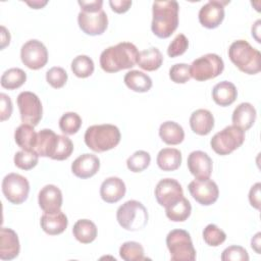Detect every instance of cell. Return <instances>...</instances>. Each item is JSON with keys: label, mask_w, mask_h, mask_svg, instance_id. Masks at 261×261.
Returning <instances> with one entry per match:
<instances>
[{"label": "cell", "mask_w": 261, "mask_h": 261, "mask_svg": "<svg viewBox=\"0 0 261 261\" xmlns=\"http://www.w3.org/2000/svg\"><path fill=\"white\" fill-rule=\"evenodd\" d=\"M169 77L175 84H185L191 79L190 65L186 63H176L169 69Z\"/></svg>", "instance_id": "cell-42"}, {"label": "cell", "mask_w": 261, "mask_h": 261, "mask_svg": "<svg viewBox=\"0 0 261 261\" xmlns=\"http://www.w3.org/2000/svg\"><path fill=\"white\" fill-rule=\"evenodd\" d=\"M72 151H73V144H72L71 140L66 136L59 135L55 153L51 159L59 160V161L65 160L71 155Z\"/></svg>", "instance_id": "cell-40"}, {"label": "cell", "mask_w": 261, "mask_h": 261, "mask_svg": "<svg viewBox=\"0 0 261 261\" xmlns=\"http://www.w3.org/2000/svg\"><path fill=\"white\" fill-rule=\"evenodd\" d=\"M256 114V109L251 103H241L234 108L232 112V125L238 126L244 132L248 130L254 124Z\"/></svg>", "instance_id": "cell-23"}, {"label": "cell", "mask_w": 261, "mask_h": 261, "mask_svg": "<svg viewBox=\"0 0 261 261\" xmlns=\"http://www.w3.org/2000/svg\"><path fill=\"white\" fill-rule=\"evenodd\" d=\"M116 219L119 225L126 230H141L148 223V211L141 202L129 200L118 207Z\"/></svg>", "instance_id": "cell-5"}, {"label": "cell", "mask_w": 261, "mask_h": 261, "mask_svg": "<svg viewBox=\"0 0 261 261\" xmlns=\"http://www.w3.org/2000/svg\"><path fill=\"white\" fill-rule=\"evenodd\" d=\"M244 141L245 132L236 125H228L212 137L210 145L215 153L223 156L237 150Z\"/></svg>", "instance_id": "cell-7"}, {"label": "cell", "mask_w": 261, "mask_h": 261, "mask_svg": "<svg viewBox=\"0 0 261 261\" xmlns=\"http://www.w3.org/2000/svg\"><path fill=\"white\" fill-rule=\"evenodd\" d=\"M120 130L116 125L104 123L95 124L87 128L85 143L94 152H105L116 147L120 142Z\"/></svg>", "instance_id": "cell-3"}, {"label": "cell", "mask_w": 261, "mask_h": 261, "mask_svg": "<svg viewBox=\"0 0 261 261\" xmlns=\"http://www.w3.org/2000/svg\"><path fill=\"white\" fill-rule=\"evenodd\" d=\"M20 246L17 233L8 227L0 229V259L12 260L19 254Z\"/></svg>", "instance_id": "cell-18"}, {"label": "cell", "mask_w": 261, "mask_h": 261, "mask_svg": "<svg viewBox=\"0 0 261 261\" xmlns=\"http://www.w3.org/2000/svg\"><path fill=\"white\" fill-rule=\"evenodd\" d=\"M166 246L172 261H194L196 250L190 233L184 229H173L166 237Z\"/></svg>", "instance_id": "cell-6"}, {"label": "cell", "mask_w": 261, "mask_h": 261, "mask_svg": "<svg viewBox=\"0 0 261 261\" xmlns=\"http://www.w3.org/2000/svg\"><path fill=\"white\" fill-rule=\"evenodd\" d=\"M222 261H248L249 255L241 246H229L221 254Z\"/></svg>", "instance_id": "cell-44"}, {"label": "cell", "mask_w": 261, "mask_h": 261, "mask_svg": "<svg viewBox=\"0 0 261 261\" xmlns=\"http://www.w3.org/2000/svg\"><path fill=\"white\" fill-rule=\"evenodd\" d=\"M189 47V40L184 34H178L171 41L167 48V54L169 57H177L182 55Z\"/></svg>", "instance_id": "cell-43"}, {"label": "cell", "mask_w": 261, "mask_h": 261, "mask_svg": "<svg viewBox=\"0 0 261 261\" xmlns=\"http://www.w3.org/2000/svg\"><path fill=\"white\" fill-rule=\"evenodd\" d=\"M119 256L125 261L145 260L144 248L138 242H125L119 248Z\"/></svg>", "instance_id": "cell-34"}, {"label": "cell", "mask_w": 261, "mask_h": 261, "mask_svg": "<svg viewBox=\"0 0 261 261\" xmlns=\"http://www.w3.org/2000/svg\"><path fill=\"white\" fill-rule=\"evenodd\" d=\"M156 162L163 171L176 170L181 163V153L175 148L161 149L157 155Z\"/></svg>", "instance_id": "cell-26"}, {"label": "cell", "mask_w": 261, "mask_h": 261, "mask_svg": "<svg viewBox=\"0 0 261 261\" xmlns=\"http://www.w3.org/2000/svg\"><path fill=\"white\" fill-rule=\"evenodd\" d=\"M212 159L203 151H193L188 157V168L196 179L209 178L212 172Z\"/></svg>", "instance_id": "cell-16"}, {"label": "cell", "mask_w": 261, "mask_h": 261, "mask_svg": "<svg viewBox=\"0 0 261 261\" xmlns=\"http://www.w3.org/2000/svg\"><path fill=\"white\" fill-rule=\"evenodd\" d=\"M10 42V34L5 27L1 25V49H4Z\"/></svg>", "instance_id": "cell-49"}, {"label": "cell", "mask_w": 261, "mask_h": 261, "mask_svg": "<svg viewBox=\"0 0 261 261\" xmlns=\"http://www.w3.org/2000/svg\"><path fill=\"white\" fill-rule=\"evenodd\" d=\"M35 126L22 123L20 124L14 132V140L16 145L21 148L22 150H34L36 141H37V134L34 129Z\"/></svg>", "instance_id": "cell-31"}, {"label": "cell", "mask_w": 261, "mask_h": 261, "mask_svg": "<svg viewBox=\"0 0 261 261\" xmlns=\"http://www.w3.org/2000/svg\"><path fill=\"white\" fill-rule=\"evenodd\" d=\"M46 81L51 87L55 89H60L67 82V73L62 67L54 66L48 69V71L46 72Z\"/></svg>", "instance_id": "cell-41"}, {"label": "cell", "mask_w": 261, "mask_h": 261, "mask_svg": "<svg viewBox=\"0 0 261 261\" xmlns=\"http://www.w3.org/2000/svg\"><path fill=\"white\" fill-rule=\"evenodd\" d=\"M184 197L180 184L173 178H163L159 180L155 188V198L159 205L167 207Z\"/></svg>", "instance_id": "cell-15"}, {"label": "cell", "mask_w": 261, "mask_h": 261, "mask_svg": "<svg viewBox=\"0 0 261 261\" xmlns=\"http://www.w3.org/2000/svg\"><path fill=\"white\" fill-rule=\"evenodd\" d=\"M109 5L114 12L124 13L132 6V1H129V0H110Z\"/></svg>", "instance_id": "cell-48"}, {"label": "cell", "mask_w": 261, "mask_h": 261, "mask_svg": "<svg viewBox=\"0 0 261 261\" xmlns=\"http://www.w3.org/2000/svg\"><path fill=\"white\" fill-rule=\"evenodd\" d=\"M2 192L10 203L18 205L28 199L30 184L24 176L11 172L5 175L2 180Z\"/></svg>", "instance_id": "cell-10"}, {"label": "cell", "mask_w": 261, "mask_h": 261, "mask_svg": "<svg viewBox=\"0 0 261 261\" xmlns=\"http://www.w3.org/2000/svg\"><path fill=\"white\" fill-rule=\"evenodd\" d=\"M42 229L50 234V236H56L62 233L68 224V220L66 215L61 211L53 212V213H47L45 212L40 220Z\"/></svg>", "instance_id": "cell-22"}, {"label": "cell", "mask_w": 261, "mask_h": 261, "mask_svg": "<svg viewBox=\"0 0 261 261\" xmlns=\"http://www.w3.org/2000/svg\"><path fill=\"white\" fill-rule=\"evenodd\" d=\"M138 48L129 42H120L105 49L100 55L101 68L106 72H117L137 64Z\"/></svg>", "instance_id": "cell-1"}, {"label": "cell", "mask_w": 261, "mask_h": 261, "mask_svg": "<svg viewBox=\"0 0 261 261\" xmlns=\"http://www.w3.org/2000/svg\"><path fill=\"white\" fill-rule=\"evenodd\" d=\"M77 22L80 29L87 35L97 36L102 35L108 25V18L106 12L102 9L96 12L80 11L77 15Z\"/></svg>", "instance_id": "cell-13"}, {"label": "cell", "mask_w": 261, "mask_h": 261, "mask_svg": "<svg viewBox=\"0 0 261 261\" xmlns=\"http://www.w3.org/2000/svg\"><path fill=\"white\" fill-rule=\"evenodd\" d=\"M223 69L224 63L222 58L214 53L205 54L195 59L190 65L191 77L198 82L214 79L221 74Z\"/></svg>", "instance_id": "cell-8"}, {"label": "cell", "mask_w": 261, "mask_h": 261, "mask_svg": "<svg viewBox=\"0 0 261 261\" xmlns=\"http://www.w3.org/2000/svg\"><path fill=\"white\" fill-rule=\"evenodd\" d=\"M191 196L201 205L209 206L215 203L219 196L216 182L210 178L194 179L188 186Z\"/></svg>", "instance_id": "cell-12"}, {"label": "cell", "mask_w": 261, "mask_h": 261, "mask_svg": "<svg viewBox=\"0 0 261 261\" xmlns=\"http://www.w3.org/2000/svg\"><path fill=\"white\" fill-rule=\"evenodd\" d=\"M203 239L207 245L217 247L226 240V234L216 224L210 223L203 230Z\"/></svg>", "instance_id": "cell-39"}, {"label": "cell", "mask_w": 261, "mask_h": 261, "mask_svg": "<svg viewBox=\"0 0 261 261\" xmlns=\"http://www.w3.org/2000/svg\"><path fill=\"white\" fill-rule=\"evenodd\" d=\"M27 81V73L18 67H12L1 75V86L4 89L15 90L21 87Z\"/></svg>", "instance_id": "cell-33"}, {"label": "cell", "mask_w": 261, "mask_h": 261, "mask_svg": "<svg viewBox=\"0 0 261 261\" xmlns=\"http://www.w3.org/2000/svg\"><path fill=\"white\" fill-rule=\"evenodd\" d=\"M94 62L87 55H79L71 62V70L77 77H88L94 72Z\"/></svg>", "instance_id": "cell-35"}, {"label": "cell", "mask_w": 261, "mask_h": 261, "mask_svg": "<svg viewBox=\"0 0 261 261\" xmlns=\"http://www.w3.org/2000/svg\"><path fill=\"white\" fill-rule=\"evenodd\" d=\"M125 185L122 179L116 176L106 178L100 187V196L106 203H116L125 195Z\"/></svg>", "instance_id": "cell-20"}, {"label": "cell", "mask_w": 261, "mask_h": 261, "mask_svg": "<svg viewBox=\"0 0 261 261\" xmlns=\"http://www.w3.org/2000/svg\"><path fill=\"white\" fill-rule=\"evenodd\" d=\"M82 125V118L75 112H66L59 119V127L65 135L76 134Z\"/></svg>", "instance_id": "cell-37"}, {"label": "cell", "mask_w": 261, "mask_h": 261, "mask_svg": "<svg viewBox=\"0 0 261 261\" xmlns=\"http://www.w3.org/2000/svg\"><path fill=\"white\" fill-rule=\"evenodd\" d=\"M260 236L261 233L260 232H257L253 238H252V241H251V246L252 248L259 254L260 253V250H259V247H260Z\"/></svg>", "instance_id": "cell-50"}, {"label": "cell", "mask_w": 261, "mask_h": 261, "mask_svg": "<svg viewBox=\"0 0 261 261\" xmlns=\"http://www.w3.org/2000/svg\"><path fill=\"white\" fill-rule=\"evenodd\" d=\"M73 237L82 244H90L97 237V226L89 219L77 220L72 228Z\"/></svg>", "instance_id": "cell-30"}, {"label": "cell", "mask_w": 261, "mask_h": 261, "mask_svg": "<svg viewBox=\"0 0 261 261\" xmlns=\"http://www.w3.org/2000/svg\"><path fill=\"white\" fill-rule=\"evenodd\" d=\"M100 168V160L94 154L85 153L79 156L71 164L72 173L80 178H89L95 175Z\"/></svg>", "instance_id": "cell-19"}, {"label": "cell", "mask_w": 261, "mask_h": 261, "mask_svg": "<svg viewBox=\"0 0 261 261\" xmlns=\"http://www.w3.org/2000/svg\"><path fill=\"white\" fill-rule=\"evenodd\" d=\"M79 5L81 6L82 11L87 12H96L102 10L103 1L102 0H92V1H77Z\"/></svg>", "instance_id": "cell-46"}, {"label": "cell", "mask_w": 261, "mask_h": 261, "mask_svg": "<svg viewBox=\"0 0 261 261\" xmlns=\"http://www.w3.org/2000/svg\"><path fill=\"white\" fill-rule=\"evenodd\" d=\"M229 1L210 0L199 11V21L207 29L217 28L224 18V6Z\"/></svg>", "instance_id": "cell-14"}, {"label": "cell", "mask_w": 261, "mask_h": 261, "mask_svg": "<svg viewBox=\"0 0 261 261\" xmlns=\"http://www.w3.org/2000/svg\"><path fill=\"white\" fill-rule=\"evenodd\" d=\"M163 62V56L160 50L156 47H150L139 53L137 64L144 70H157Z\"/></svg>", "instance_id": "cell-27"}, {"label": "cell", "mask_w": 261, "mask_h": 261, "mask_svg": "<svg viewBox=\"0 0 261 261\" xmlns=\"http://www.w3.org/2000/svg\"><path fill=\"white\" fill-rule=\"evenodd\" d=\"M22 123L38 125L43 115V107L39 97L29 91L21 92L16 99Z\"/></svg>", "instance_id": "cell-9"}, {"label": "cell", "mask_w": 261, "mask_h": 261, "mask_svg": "<svg viewBox=\"0 0 261 261\" xmlns=\"http://www.w3.org/2000/svg\"><path fill=\"white\" fill-rule=\"evenodd\" d=\"M123 82L128 89L138 93L148 92L152 88L151 77L140 70H130L126 72Z\"/></svg>", "instance_id": "cell-28"}, {"label": "cell", "mask_w": 261, "mask_h": 261, "mask_svg": "<svg viewBox=\"0 0 261 261\" xmlns=\"http://www.w3.org/2000/svg\"><path fill=\"white\" fill-rule=\"evenodd\" d=\"M29 6H31L32 8L34 9H39V8H42L44 7L48 2L47 1H40V0H35V1H27L25 2Z\"/></svg>", "instance_id": "cell-51"}, {"label": "cell", "mask_w": 261, "mask_h": 261, "mask_svg": "<svg viewBox=\"0 0 261 261\" xmlns=\"http://www.w3.org/2000/svg\"><path fill=\"white\" fill-rule=\"evenodd\" d=\"M14 164L22 170L34 168L39 161V155L34 150H21L14 155Z\"/></svg>", "instance_id": "cell-38"}, {"label": "cell", "mask_w": 261, "mask_h": 261, "mask_svg": "<svg viewBox=\"0 0 261 261\" xmlns=\"http://www.w3.org/2000/svg\"><path fill=\"white\" fill-rule=\"evenodd\" d=\"M260 182H256L249 192V201L251 206H253L256 209H260Z\"/></svg>", "instance_id": "cell-47"}, {"label": "cell", "mask_w": 261, "mask_h": 261, "mask_svg": "<svg viewBox=\"0 0 261 261\" xmlns=\"http://www.w3.org/2000/svg\"><path fill=\"white\" fill-rule=\"evenodd\" d=\"M238 96L236 86L227 81H222L216 84L212 90V98L214 102L222 107L232 104Z\"/></svg>", "instance_id": "cell-25"}, {"label": "cell", "mask_w": 261, "mask_h": 261, "mask_svg": "<svg viewBox=\"0 0 261 261\" xmlns=\"http://www.w3.org/2000/svg\"><path fill=\"white\" fill-rule=\"evenodd\" d=\"M190 126L195 134L206 136L214 127V117L207 109H197L191 114Z\"/></svg>", "instance_id": "cell-24"}, {"label": "cell", "mask_w": 261, "mask_h": 261, "mask_svg": "<svg viewBox=\"0 0 261 261\" xmlns=\"http://www.w3.org/2000/svg\"><path fill=\"white\" fill-rule=\"evenodd\" d=\"M0 101H1L0 120L5 121L12 114V102H11L10 97L4 93L0 94Z\"/></svg>", "instance_id": "cell-45"}, {"label": "cell", "mask_w": 261, "mask_h": 261, "mask_svg": "<svg viewBox=\"0 0 261 261\" xmlns=\"http://www.w3.org/2000/svg\"><path fill=\"white\" fill-rule=\"evenodd\" d=\"M20 58L27 67L37 70L46 65L48 61V51L41 41L33 39L22 45Z\"/></svg>", "instance_id": "cell-11"}, {"label": "cell", "mask_w": 261, "mask_h": 261, "mask_svg": "<svg viewBox=\"0 0 261 261\" xmlns=\"http://www.w3.org/2000/svg\"><path fill=\"white\" fill-rule=\"evenodd\" d=\"M179 6L176 1H154L151 30L161 39L170 37L178 25Z\"/></svg>", "instance_id": "cell-2"}, {"label": "cell", "mask_w": 261, "mask_h": 261, "mask_svg": "<svg viewBox=\"0 0 261 261\" xmlns=\"http://www.w3.org/2000/svg\"><path fill=\"white\" fill-rule=\"evenodd\" d=\"M59 135H56L52 129L44 128L37 134V141L34 151L41 157H50L55 153Z\"/></svg>", "instance_id": "cell-21"}, {"label": "cell", "mask_w": 261, "mask_h": 261, "mask_svg": "<svg viewBox=\"0 0 261 261\" xmlns=\"http://www.w3.org/2000/svg\"><path fill=\"white\" fill-rule=\"evenodd\" d=\"M192 212V206L188 199L181 197L173 204L165 207V214L168 219L174 222H181L189 218Z\"/></svg>", "instance_id": "cell-32"}, {"label": "cell", "mask_w": 261, "mask_h": 261, "mask_svg": "<svg viewBox=\"0 0 261 261\" xmlns=\"http://www.w3.org/2000/svg\"><path fill=\"white\" fill-rule=\"evenodd\" d=\"M150 162V154L144 150H139L127 158L126 166L133 172H141L149 166Z\"/></svg>", "instance_id": "cell-36"}, {"label": "cell", "mask_w": 261, "mask_h": 261, "mask_svg": "<svg viewBox=\"0 0 261 261\" xmlns=\"http://www.w3.org/2000/svg\"><path fill=\"white\" fill-rule=\"evenodd\" d=\"M159 136L167 145H178L185 139V132L181 125L168 120L160 125Z\"/></svg>", "instance_id": "cell-29"}, {"label": "cell", "mask_w": 261, "mask_h": 261, "mask_svg": "<svg viewBox=\"0 0 261 261\" xmlns=\"http://www.w3.org/2000/svg\"><path fill=\"white\" fill-rule=\"evenodd\" d=\"M38 202L44 212H57L62 206V193L56 186L47 185L39 192Z\"/></svg>", "instance_id": "cell-17"}, {"label": "cell", "mask_w": 261, "mask_h": 261, "mask_svg": "<svg viewBox=\"0 0 261 261\" xmlns=\"http://www.w3.org/2000/svg\"><path fill=\"white\" fill-rule=\"evenodd\" d=\"M228 57L241 71L247 74H256L261 70L260 52L245 40H237L230 44Z\"/></svg>", "instance_id": "cell-4"}]
</instances>
